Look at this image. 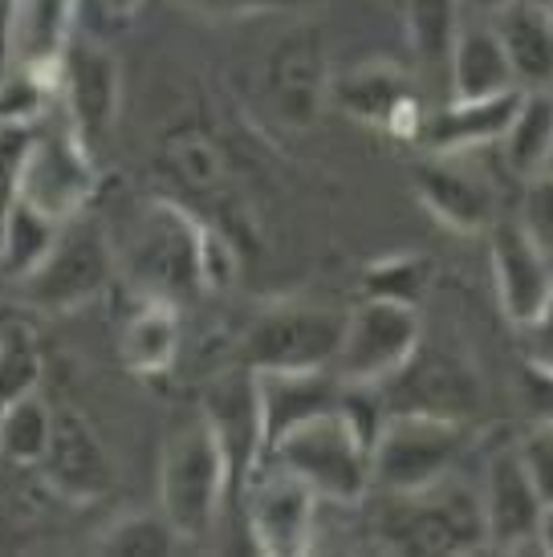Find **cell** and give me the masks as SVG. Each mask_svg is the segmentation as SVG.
Here are the masks:
<instances>
[{"instance_id":"6da1fadb","label":"cell","mask_w":553,"mask_h":557,"mask_svg":"<svg viewBox=\"0 0 553 557\" xmlns=\"http://www.w3.org/2000/svg\"><path fill=\"white\" fill-rule=\"evenodd\" d=\"M204 240H208V224L192 216L184 203L151 200L143 203L126 240L114 248V264H123V277L138 297L184 306L208 294Z\"/></svg>"},{"instance_id":"7a4b0ae2","label":"cell","mask_w":553,"mask_h":557,"mask_svg":"<svg viewBox=\"0 0 553 557\" xmlns=\"http://www.w3.org/2000/svg\"><path fill=\"white\" fill-rule=\"evenodd\" d=\"M379 496H383V512H379L374 537L391 554L452 557L477 554V549L489 545L480 493H468L464 484H452V476H444L431 488H419V493Z\"/></svg>"},{"instance_id":"3957f363","label":"cell","mask_w":553,"mask_h":557,"mask_svg":"<svg viewBox=\"0 0 553 557\" xmlns=\"http://www.w3.org/2000/svg\"><path fill=\"white\" fill-rule=\"evenodd\" d=\"M232 493L229 456L208 419H192L168 440L159 465V512L184 542H204Z\"/></svg>"},{"instance_id":"277c9868","label":"cell","mask_w":553,"mask_h":557,"mask_svg":"<svg viewBox=\"0 0 553 557\" xmlns=\"http://www.w3.org/2000/svg\"><path fill=\"white\" fill-rule=\"evenodd\" d=\"M265 460L285 465L322 505H362L370 496V444L342 407L318 411L273 444Z\"/></svg>"},{"instance_id":"5b68a950","label":"cell","mask_w":553,"mask_h":557,"mask_svg":"<svg viewBox=\"0 0 553 557\" xmlns=\"http://www.w3.org/2000/svg\"><path fill=\"white\" fill-rule=\"evenodd\" d=\"M464 419L391 411L370 444V493H419L444 476L464 451Z\"/></svg>"},{"instance_id":"8992f818","label":"cell","mask_w":553,"mask_h":557,"mask_svg":"<svg viewBox=\"0 0 553 557\" xmlns=\"http://www.w3.org/2000/svg\"><path fill=\"white\" fill-rule=\"evenodd\" d=\"M110 273H114V248L107 233L82 212L65 220L49 252L16 285H21V301L33 310L70 313L102 294Z\"/></svg>"},{"instance_id":"52a82bcc","label":"cell","mask_w":553,"mask_h":557,"mask_svg":"<svg viewBox=\"0 0 553 557\" xmlns=\"http://www.w3.org/2000/svg\"><path fill=\"white\" fill-rule=\"evenodd\" d=\"M419 342H423L419 306L362 297L346 313L339 355H334V374H339V383L383 387L419 355Z\"/></svg>"},{"instance_id":"ba28073f","label":"cell","mask_w":553,"mask_h":557,"mask_svg":"<svg viewBox=\"0 0 553 557\" xmlns=\"http://www.w3.org/2000/svg\"><path fill=\"white\" fill-rule=\"evenodd\" d=\"M334 74H330V46L322 25H290L276 37L261 65L265 107L281 126L306 131L322 119Z\"/></svg>"},{"instance_id":"9c48e42d","label":"cell","mask_w":553,"mask_h":557,"mask_svg":"<svg viewBox=\"0 0 553 557\" xmlns=\"http://www.w3.org/2000/svg\"><path fill=\"white\" fill-rule=\"evenodd\" d=\"M346 313L309 301H285L248 325L241 362L248 371H318L334 367Z\"/></svg>"},{"instance_id":"30bf717a","label":"cell","mask_w":553,"mask_h":557,"mask_svg":"<svg viewBox=\"0 0 553 557\" xmlns=\"http://www.w3.org/2000/svg\"><path fill=\"white\" fill-rule=\"evenodd\" d=\"M94 191H98L94 151L65 123L62 107H53L37 123V139L25 163V180H21V200H29L33 208L65 224L90 208Z\"/></svg>"},{"instance_id":"8fae6325","label":"cell","mask_w":553,"mask_h":557,"mask_svg":"<svg viewBox=\"0 0 553 557\" xmlns=\"http://www.w3.org/2000/svg\"><path fill=\"white\" fill-rule=\"evenodd\" d=\"M253 549L269 557H302L314 549V521L322 496L285 465L261 460L241 488Z\"/></svg>"},{"instance_id":"7c38bea8","label":"cell","mask_w":553,"mask_h":557,"mask_svg":"<svg viewBox=\"0 0 553 557\" xmlns=\"http://www.w3.org/2000/svg\"><path fill=\"white\" fill-rule=\"evenodd\" d=\"M37 472L49 484V493L65 505H94L114 488V460L107 444L98 440L90 419L70 403L53 407V428Z\"/></svg>"},{"instance_id":"4fadbf2b","label":"cell","mask_w":553,"mask_h":557,"mask_svg":"<svg viewBox=\"0 0 553 557\" xmlns=\"http://www.w3.org/2000/svg\"><path fill=\"white\" fill-rule=\"evenodd\" d=\"M58 107L86 147H98L119 119V62L98 41H70L58 62Z\"/></svg>"},{"instance_id":"5bb4252c","label":"cell","mask_w":553,"mask_h":557,"mask_svg":"<svg viewBox=\"0 0 553 557\" xmlns=\"http://www.w3.org/2000/svg\"><path fill=\"white\" fill-rule=\"evenodd\" d=\"M489 261L496 301L508 322L529 325L553 289V257L521 228V220H496L489 228Z\"/></svg>"},{"instance_id":"9a60e30c","label":"cell","mask_w":553,"mask_h":557,"mask_svg":"<svg viewBox=\"0 0 553 557\" xmlns=\"http://www.w3.org/2000/svg\"><path fill=\"white\" fill-rule=\"evenodd\" d=\"M480 509H484V533H489L492 549L517 554L525 545H538V521L545 509V496L538 493L517 444L501 448L489 460Z\"/></svg>"},{"instance_id":"2e32d148","label":"cell","mask_w":553,"mask_h":557,"mask_svg":"<svg viewBox=\"0 0 553 557\" xmlns=\"http://www.w3.org/2000/svg\"><path fill=\"white\" fill-rule=\"evenodd\" d=\"M330 98L339 102L354 123L379 126L386 135H419V98L411 90V78L395 62H358L342 78H334Z\"/></svg>"},{"instance_id":"e0dca14e","label":"cell","mask_w":553,"mask_h":557,"mask_svg":"<svg viewBox=\"0 0 553 557\" xmlns=\"http://www.w3.org/2000/svg\"><path fill=\"white\" fill-rule=\"evenodd\" d=\"M204 419L212 423L220 448L229 456V472H232V493L245 488V480L257 472V465L265 460V444H261V403H257V374L248 371H232L220 374L208 391V407H204Z\"/></svg>"},{"instance_id":"ac0fdd59","label":"cell","mask_w":553,"mask_h":557,"mask_svg":"<svg viewBox=\"0 0 553 557\" xmlns=\"http://www.w3.org/2000/svg\"><path fill=\"white\" fill-rule=\"evenodd\" d=\"M415 196L444 228L460 236L489 233L496 224V196L489 180L456 163V156H435L415 168Z\"/></svg>"},{"instance_id":"d6986e66","label":"cell","mask_w":553,"mask_h":557,"mask_svg":"<svg viewBox=\"0 0 553 557\" xmlns=\"http://www.w3.org/2000/svg\"><path fill=\"white\" fill-rule=\"evenodd\" d=\"M257 374V403H261V444L265 456L285 432L306 423L318 411L339 407L342 383L334 367L318 371H253Z\"/></svg>"},{"instance_id":"ffe728a7","label":"cell","mask_w":553,"mask_h":557,"mask_svg":"<svg viewBox=\"0 0 553 557\" xmlns=\"http://www.w3.org/2000/svg\"><path fill=\"white\" fill-rule=\"evenodd\" d=\"M159 171L184 191L187 200L229 203L232 196V163L224 147L196 123L168 131L159 143Z\"/></svg>"},{"instance_id":"44dd1931","label":"cell","mask_w":553,"mask_h":557,"mask_svg":"<svg viewBox=\"0 0 553 557\" xmlns=\"http://www.w3.org/2000/svg\"><path fill=\"white\" fill-rule=\"evenodd\" d=\"M489 25L505 49L521 90H550L553 82V21L545 4L505 0L489 13Z\"/></svg>"},{"instance_id":"7402d4cb","label":"cell","mask_w":553,"mask_h":557,"mask_svg":"<svg viewBox=\"0 0 553 557\" xmlns=\"http://www.w3.org/2000/svg\"><path fill=\"white\" fill-rule=\"evenodd\" d=\"M525 90L492 94V98H452L440 114L423 123V143L435 156H464L472 147H496L505 126L513 123V110Z\"/></svg>"},{"instance_id":"603a6c76","label":"cell","mask_w":553,"mask_h":557,"mask_svg":"<svg viewBox=\"0 0 553 557\" xmlns=\"http://www.w3.org/2000/svg\"><path fill=\"white\" fill-rule=\"evenodd\" d=\"M391 411H428V416L460 419L464 407L477 395V379L468 367H456L452 358H419L415 355L391 383H383Z\"/></svg>"},{"instance_id":"cb8c5ba5","label":"cell","mask_w":553,"mask_h":557,"mask_svg":"<svg viewBox=\"0 0 553 557\" xmlns=\"http://www.w3.org/2000/svg\"><path fill=\"white\" fill-rule=\"evenodd\" d=\"M180 306L175 301H159V297H138L135 313L119 330V358L131 374L143 379H159L175 367L180 358Z\"/></svg>"},{"instance_id":"d4e9b609","label":"cell","mask_w":553,"mask_h":557,"mask_svg":"<svg viewBox=\"0 0 553 557\" xmlns=\"http://www.w3.org/2000/svg\"><path fill=\"white\" fill-rule=\"evenodd\" d=\"M447 74H452V98H492V94L521 90L492 25L456 33L447 53Z\"/></svg>"},{"instance_id":"484cf974","label":"cell","mask_w":553,"mask_h":557,"mask_svg":"<svg viewBox=\"0 0 553 557\" xmlns=\"http://www.w3.org/2000/svg\"><path fill=\"white\" fill-rule=\"evenodd\" d=\"M501 156L505 168L521 180H533L545 171L553 151V94L550 90H525L517 110H513V123L501 135Z\"/></svg>"},{"instance_id":"4316f807","label":"cell","mask_w":553,"mask_h":557,"mask_svg":"<svg viewBox=\"0 0 553 557\" xmlns=\"http://www.w3.org/2000/svg\"><path fill=\"white\" fill-rule=\"evenodd\" d=\"M74 13L77 0H21L13 65L58 70L70 37H74Z\"/></svg>"},{"instance_id":"83f0119b","label":"cell","mask_w":553,"mask_h":557,"mask_svg":"<svg viewBox=\"0 0 553 557\" xmlns=\"http://www.w3.org/2000/svg\"><path fill=\"white\" fill-rule=\"evenodd\" d=\"M62 233V220L46 216L41 208H33L29 200H16L9 208V216L0 224V273L21 281L33 264L49 252V245Z\"/></svg>"},{"instance_id":"f1b7e54d","label":"cell","mask_w":553,"mask_h":557,"mask_svg":"<svg viewBox=\"0 0 553 557\" xmlns=\"http://www.w3.org/2000/svg\"><path fill=\"white\" fill-rule=\"evenodd\" d=\"M49 428H53V407L37 391L0 403V460L37 465L46 456Z\"/></svg>"},{"instance_id":"f546056e","label":"cell","mask_w":553,"mask_h":557,"mask_svg":"<svg viewBox=\"0 0 553 557\" xmlns=\"http://www.w3.org/2000/svg\"><path fill=\"white\" fill-rule=\"evenodd\" d=\"M184 545L163 512H123L98 533V554L119 557H168Z\"/></svg>"},{"instance_id":"4dcf8cb0","label":"cell","mask_w":553,"mask_h":557,"mask_svg":"<svg viewBox=\"0 0 553 557\" xmlns=\"http://www.w3.org/2000/svg\"><path fill=\"white\" fill-rule=\"evenodd\" d=\"M460 4L464 0H403L407 37H411V49L419 53V62L447 65L452 41H456V33L464 29Z\"/></svg>"},{"instance_id":"1f68e13d","label":"cell","mask_w":553,"mask_h":557,"mask_svg":"<svg viewBox=\"0 0 553 557\" xmlns=\"http://www.w3.org/2000/svg\"><path fill=\"white\" fill-rule=\"evenodd\" d=\"M431 285V264L419 252H395L362 269V297H383L400 306H419Z\"/></svg>"},{"instance_id":"d6a6232c","label":"cell","mask_w":553,"mask_h":557,"mask_svg":"<svg viewBox=\"0 0 553 557\" xmlns=\"http://www.w3.org/2000/svg\"><path fill=\"white\" fill-rule=\"evenodd\" d=\"M37 374H41L37 342L21 322H9L0 330V403L37 391Z\"/></svg>"},{"instance_id":"836d02e7","label":"cell","mask_w":553,"mask_h":557,"mask_svg":"<svg viewBox=\"0 0 553 557\" xmlns=\"http://www.w3.org/2000/svg\"><path fill=\"white\" fill-rule=\"evenodd\" d=\"M37 123H4L0 119V224L9 216V208L21 200V180L29 163Z\"/></svg>"},{"instance_id":"e575fe53","label":"cell","mask_w":553,"mask_h":557,"mask_svg":"<svg viewBox=\"0 0 553 557\" xmlns=\"http://www.w3.org/2000/svg\"><path fill=\"white\" fill-rule=\"evenodd\" d=\"M521 228L553 257V171H541L529 180L521 200Z\"/></svg>"},{"instance_id":"d590c367","label":"cell","mask_w":553,"mask_h":557,"mask_svg":"<svg viewBox=\"0 0 553 557\" xmlns=\"http://www.w3.org/2000/svg\"><path fill=\"white\" fill-rule=\"evenodd\" d=\"M517 451H521V460L529 468L533 484H538V493L545 500H553V423H533V432L517 444Z\"/></svg>"},{"instance_id":"8d00e7d4","label":"cell","mask_w":553,"mask_h":557,"mask_svg":"<svg viewBox=\"0 0 553 557\" xmlns=\"http://www.w3.org/2000/svg\"><path fill=\"white\" fill-rule=\"evenodd\" d=\"M521 399L533 423H553V367L525 358L521 367Z\"/></svg>"},{"instance_id":"74e56055","label":"cell","mask_w":553,"mask_h":557,"mask_svg":"<svg viewBox=\"0 0 553 557\" xmlns=\"http://www.w3.org/2000/svg\"><path fill=\"white\" fill-rule=\"evenodd\" d=\"M192 13L204 16H257V13H290L309 0H175Z\"/></svg>"},{"instance_id":"f35d334b","label":"cell","mask_w":553,"mask_h":557,"mask_svg":"<svg viewBox=\"0 0 553 557\" xmlns=\"http://www.w3.org/2000/svg\"><path fill=\"white\" fill-rule=\"evenodd\" d=\"M521 334H525V358L553 367V289L545 297V306L538 310V318L529 325H521Z\"/></svg>"},{"instance_id":"ab89813d","label":"cell","mask_w":553,"mask_h":557,"mask_svg":"<svg viewBox=\"0 0 553 557\" xmlns=\"http://www.w3.org/2000/svg\"><path fill=\"white\" fill-rule=\"evenodd\" d=\"M16 16H21V0H0V74L16 58Z\"/></svg>"},{"instance_id":"60d3db41","label":"cell","mask_w":553,"mask_h":557,"mask_svg":"<svg viewBox=\"0 0 553 557\" xmlns=\"http://www.w3.org/2000/svg\"><path fill=\"white\" fill-rule=\"evenodd\" d=\"M98 4H102V13H107L110 21H131L147 0H98Z\"/></svg>"},{"instance_id":"b9f144b4","label":"cell","mask_w":553,"mask_h":557,"mask_svg":"<svg viewBox=\"0 0 553 557\" xmlns=\"http://www.w3.org/2000/svg\"><path fill=\"white\" fill-rule=\"evenodd\" d=\"M538 549L541 554L553 557V500H545V509H541V521H538Z\"/></svg>"},{"instance_id":"7bdbcfd3","label":"cell","mask_w":553,"mask_h":557,"mask_svg":"<svg viewBox=\"0 0 553 557\" xmlns=\"http://www.w3.org/2000/svg\"><path fill=\"white\" fill-rule=\"evenodd\" d=\"M472 4H480V9H489L492 13V9H496V4H505V0H472Z\"/></svg>"},{"instance_id":"ee69618b","label":"cell","mask_w":553,"mask_h":557,"mask_svg":"<svg viewBox=\"0 0 553 557\" xmlns=\"http://www.w3.org/2000/svg\"><path fill=\"white\" fill-rule=\"evenodd\" d=\"M533 4H545V9H550V4H553V0H533Z\"/></svg>"},{"instance_id":"f6af8a7d","label":"cell","mask_w":553,"mask_h":557,"mask_svg":"<svg viewBox=\"0 0 553 557\" xmlns=\"http://www.w3.org/2000/svg\"><path fill=\"white\" fill-rule=\"evenodd\" d=\"M545 171H553V151H550V163H545Z\"/></svg>"},{"instance_id":"bcb514c9","label":"cell","mask_w":553,"mask_h":557,"mask_svg":"<svg viewBox=\"0 0 553 557\" xmlns=\"http://www.w3.org/2000/svg\"><path fill=\"white\" fill-rule=\"evenodd\" d=\"M550 21H553V4H550Z\"/></svg>"},{"instance_id":"7dc6e473","label":"cell","mask_w":553,"mask_h":557,"mask_svg":"<svg viewBox=\"0 0 553 557\" xmlns=\"http://www.w3.org/2000/svg\"><path fill=\"white\" fill-rule=\"evenodd\" d=\"M550 94H553V82H550Z\"/></svg>"}]
</instances>
